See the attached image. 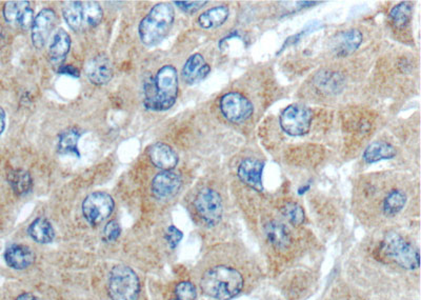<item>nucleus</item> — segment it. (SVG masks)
I'll return each mask as SVG.
<instances>
[{
	"label": "nucleus",
	"mask_w": 421,
	"mask_h": 300,
	"mask_svg": "<svg viewBox=\"0 0 421 300\" xmlns=\"http://www.w3.org/2000/svg\"><path fill=\"white\" fill-rule=\"evenodd\" d=\"M178 96V74L173 66L161 67L145 84L146 108L154 112L170 110Z\"/></svg>",
	"instance_id": "1"
},
{
	"label": "nucleus",
	"mask_w": 421,
	"mask_h": 300,
	"mask_svg": "<svg viewBox=\"0 0 421 300\" xmlns=\"http://www.w3.org/2000/svg\"><path fill=\"white\" fill-rule=\"evenodd\" d=\"M244 278L239 270L233 267L216 266L204 272L200 282L202 292L212 299L230 300L241 292Z\"/></svg>",
	"instance_id": "2"
},
{
	"label": "nucleus",
	"mask_w": 421,
	"mask_h": 300,
	"mask_svg": "<svg viewBox=\"0 0 421 300\" xmlns=\"http://www.w3.org/2000/svg\"><path fill=\"white\" fill-rule=\"evenodd\" d=\"M175 21V11L170 4H158L141 21L139 38L147 47H154L167 37Z\"/></svg>",
	"instance_id": "3"
},
{
	"label": "nucleus",
	"mask_w": 421,
	"mask_h": 300,
	"mask_svg": "<svg viewBox=\"0 0 421 300\" xmlns=\"http://www.w3.org/2000/svg\"><path fill=\"white\" fill-rule=\"evenodd\" d=\"M62 15L73 31H86L95 28L104 18V11L96 1H67L63 4Z\"/></svg>",
	"instance_id": "4"
},
{
	"label": "nucleus",
	"mask_w": 421,
	"mask_h": 300,
	"mask_svg": "<svg viewBox=\"0 0 421 300\" xmlns=\"http://www.w3.org/2000/svg\"><path fill=\"white\" fill-rule=\"evenodd\" d=\"M381 251L386 258L403 269L413 271L420 267V251L398 233L387 235L381 243Z\"/></svg>",
	"instance_id": "5"
},
{
	"label": "nucleus",
	"mask_w": 421,
	"mask_h": 300,
	"mask_svg": "<svg viewBox=\"0 0 421 300\" xmlns=\"http://www.w3.org/2000/svg\"><path fill=\"white\" fill-rule=\"evenodd\" d=\"M108 289L112 300H137L141 284L136 273L131 267L119 265L111 271Z\"/></svg>",
	"instance_id": "6"
},
{
	"label": "nucleus",
	"mask_w": 421,
	"mask_h": 300,
	"mask_svg": "<svg viewBox=\"0 0 421 300\" xmlns=\"http://www.w3.org/2000/svg\"><path fill=\"white\" fill-rule=\"evenodd\" d=\"M114 200L106 192H94L82 204V214L91 225L104 223L114 210Z\"/></svg>",
	"instance_id": "7"
},
{
	"label": "nucleus",
	"mask_w": 421,
	"mask_h": 300,
	"mask_svg": "<svg viewBox=\"0 0 421 300\" xmlns=\"http://www.w3.org/2000/svg\"><path fill=\"white\" fill-rule=\"evenodd\" d=\"M312 112L305 106L292 104L280 115V127L291 136H302L311 129Z\"/></svg>",
	"instance_id": "8"
},
{
	"label": "nucleus",
	"mask_w": 421,
	"mask_h": 300,
	"mask_svg": "<svg viewBox=\"0 0 421 300\" xmlns=\"http://www.w3.org/2000/svg\"><path fill=\"white\" fill-rule=\"evenodd\" d=\"M194 206L206 225L216 226L222 219L224 212L222 197L213 189L206 188L199 191Z\"/></svg>",
	"instance_id": "9"
},
{
	"label": "nucleus",
	"mask_w": 421,
	"mask_h": 300,
	"mask_svg": "<svg viewBox=\"0 0 421 300\" xmlns=\"http://www.w3.org/2000/svg\"><path fill=\"white\" fill-rule=\"evenodd\" d=\"M220 110L222 115L231 123H242L252 116L254 106L241 93L230 92L224 94L220 99Z\"/></svg>",
	"instance_id": "10"
},
{
	"label": "nucleus",
	"mask_w": 421,
	"mask_h": 300,
	"mask_svg": "<svg viewBox=\"0 0 421 300\" xmlns=\"http://www.w3.org/2000/svg\"><path fill=\"white\" fill-rule=\"evenodd\" d=\"M55 12L52 9H43L35 17L31 31L32 43L36 49H43L55 27Z\"/></svg>",
	"instance_id": "11"
},
{
	"label": "nucleus",
	"mask_w": 421,
	"mask_h": 300,
	"mask_svg": "<svg viewBox=\"0 0 421 300\" xmlns=\"http://www.w3.org/2000/svg\"><path fill=\"white\" fill-rule=\"evenodd\" d=\"M4 17L6 23L17 25L21 29L30 30L34 23V12L29 1H8L4 6Z\"/></svg>",
	"instance_id": "12"
},
{
	"label": "nucleus",
	"mask_w": 421,
	"mask_h": 300,
	"mask_svg": "<svg viewBox=\"0 0 421 300\" xmlns=\"http://www.w3.org/2000/svg\"><path fill=\"white\" fill-rule=\"evenodd\" d=\"M84 71H86L88 79L96 86L108 84L113 78V74H114L112 62L109 60L108 56L104 55V54H99V55L91 58L87 62Z\"/></svg>",
	"instance_id": "13"
},
{
	"label": "nucleus",
	"mask_w": 421,
	"mask_h": 300,
	"mask_svg": "<svg viewBox=\"0 0 421 300\" xmlns=\"http://www.w3.org/2000/svg\"><path fill=\"white\" fill-rule=\"evenodd\" d=\"M182 180L173 171H163L157 174L152 182V192L156 199H169L177 194Z\"/></svg>",
	"instance_id": "14"
},
{
	"label": "nucleus",
	"mask_w": 421,
	"mask_h": 300,
	"mask_svg": "<svg viewBox=\"0 0 421 300\" xmlns=\"http://www.w3.org/2000/svg\"><path fill=\"white\" fill-rule=\"evenodd\" d=\"M265 164L255 158H246L239 167V176L246 186L263 192V173Z\"/></svg>",
	"instance_id": "15"
},
{
	"label": "nucleus",
	"mask_w": 421,
	"mask_h": 300,
	"mask_svg": "<svg viewBox=\"0 0 421 300\" xmlns=\"http://www.w3.org/2000/svg\"><path fill=\"white\" fill-rule=\"evenodd\" d=\"M362 40L363 35L361 31L355 29L348 30L336 35L332 48L338 57H346L354 53L361 47Z\"/></svg>",
	"instance_id": "16"
},
{
	"label": "nucleus",
	"mask_w": 421,
	"mask_h": 300,
	"mask_svg": "<svg viewBox=\"0 0 421 300\" xmlns=\"http://www.w3.org/2000/svg\"><path fill=\"white\" fill-rule=\"evenodd\" d=\"M151 162L163 171H172L178 164V155L167 143H157L149 150Z\"/></svg>",
	"instance_id": "17"
},
{
	"label": "nucleus",
	"mask_w": 421,
	"mask_h": 300,
	"mask_svg": "<svg viewBox=\"0 0 421 300\" xmlns=\"http://www.w3.org/2000/svg\"><path fill=\"white\" fill-rule=\"evenodd\" d=\"M211 67L207 64L202 54L190 56L182 67V78L185 84H195L202 82L210 74Z\"/></svg>",
	"instance_id": "18"
},
{
	"label": "nucleus",
	"mask_w": 421,
	"mask_h": 300,
	"mask_svg": "<svg viewBox=\"0 0 421 300\" xmlns=\"http://www.w3.org/2000/svg\"><path fill=\"white\" fill-rule=\"evenodd\" d=\"M4 260L12 269L25 270L34 264L35 254L29 247L26 245H11L4 253Z\"/></svg>",
	"instance_id": "19"
},
{
	"label": "nucleus",
	"mask_w": 421,
	"mask_h": 300,
	"mask_svg": "<svg viewBox=\"0 0 421 300\" xmlns=\"http://www.w3.org/2000/svg\"><path fill=\"white\" fill-rule=\"evenodd\" d=\"M71 49V37L63 29L58 30L50 45V62L55 67L62 66Z\"/></svg>",
	"instance_id": "20"
},
{
	"label": "nucleus",
	"mask_w": 421,
	"mask_h": 300,
	"mask_svg": "<svg viewBox=\"0 0 421 300\" xmlns=\"http://www.w3.org/2000/svg\"><path fill=\"white\" fill-rule=\"evenodd\" d=\"M265 234L273 247L285 250L291 245L292 237L283 223L273 221L265 226Z\"/></svg>",
	"instance_id": "21"
},
{
	"label": "nucleus",
	"mask_w": 421,
	"mask_h": 300,
	"mask_svg": "<svg viewBox=\"0 0 421 300\" xmlns=\"http://www.w3.org/2000/svg\"><path fill=\"white\" fill-rule=\"evenodd\" d=\"M407 194L400 189H391L381 200V211L386 217L397 216L407 204Z\"/></svg>",
	"instance_id": "22"
},
{
	"label": "nucleus",
	"mask_w": 421,
	"mask_h": 300,
	"mask_svg": "<svg viewBox=\"0 0 421 300\" xmlns=\"http://www.w3.org/2000/svg\"><path fill=\"white\" fill-rule=\"evenodd\" d=\"M396 149L385 141H375L364 151L363 160L366 164H374L381 160H392L396 156Z\"/></svg>",
	"instance_id": "23"
},
{
	"label": "nucleus",
	"mask_w": 421,
	"mask_h": 300,
	"mask_svg": "<svg viewBox=\"0 0 421 300\" xmlns=\"http://www.w3.org/2000/svg\"><path fill=\"white\" fill-rule=\"evenodd\" d=\"M230 16V10L226 6H218L206 11L198 17V23L202 29H216L226 23Z\"/></svg>",
	"instance_id": "24"
},
{
	"label": "nucleus",
	"mask_w": 421,
	"mask_h": 300,
	"mask_svg": "<svg viewBox=\"0 0 421 300\" xmlns=\"http://www.w3.org/2000/svg\"><path fill=\"white\" fill-rule=\"evenodd\" d=\"M80 136H82V133L80 130L75 129V128L61 132L60 139H58V152L62 155L75 156V157L80 158L78 141H80Z\"/></svg>",
	"instance_id": "25"
},
{
	"label": "nucleus",
	"mask_w": 421,
	"mask_h": 300,
	"mask_svg": "<svg viewBox=\"0 0 421 300\" xmlns=\"http://www.w3.org/2000/svg\"><path fill=\"white\" fill-rule=\"evenodd\" d=\"M28 233L36 243H50L55 238V231L48 219L40 217L35 219L28 229Z\"/></svg>",
	"instance_id": "26"
},
{
	"label": "nucleus",
	"mask_w": 421,
	"mask_h": 300,
	"mask_svg": "<svg viewBox=\"0 0 421 300\" xmlns=\"http://www.w3.org/2000/svg\"><path fill=\"white\" fill-rule=\"evenodd\" d=\"M9 184L12 187L15 194L26 195L32 190L33 180L29 172L25 170H13L8 175Z\"/></svg>",
	"instance_id": "27"
},
{
	"label": "nucleus",
	"mask_w": 421,
	"mask_h": 300,
	"mask_svg": "<svg viewBox=\"0 0 421 300\" xmlns=\"http://www.w3.org/2000/svg\"><path fill=\"white\" fill-rule=\"evenodd\" d=\"M413 15V6L410 2H401L392 9L390 21L396 30H403L409 25Z\"/></svg>",
	"instance_id": "28"
},
{
	"label": "nucleus",
	"mask_w": 421,
	"mask_h": 300,
	"mask_svg": "<svg viewBox=\"0 0 421 300\" xmlns=\"http://www.w3.org/2000/svg\"><path fill=\"white\" fill-rule=\"evenodd\" d=\"M281 214L293 226H301L305 223V214L303 209L296 202H287L281 208Z\"/></svg>",
	"instance_id": "29"
},
{
	"label": "nucleus",
	"mask_w": 421,
	"mask_h": 300,
	"mask_svg": "<svg viewBox=\"0 0 421 300\" xmlns=\"http://www.w3.org/2000/svg\"><path fill=\"white\" fill-rule=\"evenodd\" d=\"M175 293L178 300H195L196 299L195 287L190 282H180L176 287Z\"/></svg>",
	"instance_id": "30"
},
{
	"label": "nucleus",
	"mask_w": 421,
	"mask_h": 300,
	"mask_svg": "<svg viewBox=\"0 0 421 300\" xmlns=\"http://www.w3.org/2000/svg\"><path fill=\"white\" fill-rule=\"evenodd\" d=\"M207 4H208V1H206V0H204V1H174L175 6H177L181 11L187 13V14H194Z\"/></svg>",
	"instance_id": "31"
},
{
	"label": "nucleus",
	"mask_w": 421,
	"mask_h": 300,
	"mask_svg": "<svg viewBox=\"0 0 421 300\" xmlns=\"http://www.w3.org/2000/svg\"><path fill=\"white\" fill-rule=\"evenodd\" d=\"M121 233V226L119 225L117 221H110V223H106V227H104V238H106V240L110 241V243L117 240V238H119Z\"/></svg>",
	"instance_id": "32"
},
{
	"label": "nucleus",
	"mask_w": 421,
	"mask_h": 300,
	"mask_svg": "<svg viewBox=\"0 0 421 300\" xmlns=\"http://www.w3.org/2000/svg\"><path fill=\"white\" fill-rule=\"evenodd\" d=\"M182 233L177 229V228L171 226L168 229L167 234H165V238H167L168 243L171 245L172 248H175L176 245L180 243L181 239H182Z\"/></svg>",
	"instance_id": "33"
},
{
	"label": "nucleus",
	"mask_w": 421,
	"mask_h": 300,
	"mask_svg": "<svg viewBox=\"0 0 421 300\" xmlns=\"http://www.w3.org/2000/svg\"><path fill=\"white\" fill-rule=\"evenodd\" d=\"M318 25H319V23H313L311 26H309V27H307L305 30H302V31H301L300 33L290 37V38L288 39L287 41H285V45H283V49H281V51H283V49H285V47H289L290 45H294V43H297V41H300L301 37L305 36V34L310 33V32H313L314 30L317 29Z\"/></svg>",
	"instance_id": "34"
},
{
	"label": "nucleus",
	"mask_w": 421,
	"mask_h": 300,
	"mask_svg": "<svg viewBox=\"0 0 421 300\" xmlns=\"http://www.w3.org/2000/svg\"><path fill=\"white\" fill-rule=\"evenodd\" d=\"M58 72L60 74H63V75H69L71 77L78 78L80 76V70L77 67L70 66V65H67V66H61L58 67Z\"/></svg>",
	"instance_id": "35"
},
{
	"label": "nucleus",
	"mask_w": 421,
	"mask_h": 300,
	"mask_svg": "<svg viewBox=\"0 0 421 300\" xmlns=\"http://www.w3.org/2000/svg\"><path fill=\"white\" fill-rule=\"evenodd\" d=\"M4 129H6V112L0 106V136L4 133Z\"/></svg>",
	"instance_id": "36"
},
{
	"label": "nucleus",
	"mask_w": 421,
	"mask_h": 300,
	"mask_svg": "<svg viewBox=\"0 0 421 300\" xmlns=\"http://www.w3.org/2000/svg\"><path fill=\"white\" fill-rule=\"evenodd\" d=\"M16 300H41L39 299L38 297L35 296V295L30 294V293H26V294L21 295V296L17 297Z\"/></svg>",
	"instance_id": "37"
},
{
	"label": "nucleus",
	"mask_w": 421,
	"mask_h": 300,
	"mask_svg": "<svg viewBox=\"0 0 421 300\" xmlns=\"http://www.w3.org/2000/svg\"><path fill=\"white\" fill-rule=\"evenodd\" d=\"M172 300H178V299H172Z\"/></svg>",
	"instance_id": "38"
}]
</instances>
